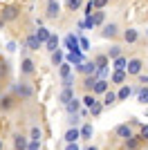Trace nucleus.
<instances>
[{
    "label": "nucleus",
    "mask_w": 148,
    "mask_h": 150,
    "mask_svg": "<svg viewBox=\"0 0 148 150\" xmlns=\"http://www.w3.org/2000/svg\"><path fill=\"white\" fill-rule=\"evenodd\" d=\"M94 92H108V81H97V85H94Z\"/></svg>",
    "instance_id": "nucleus-15"
},
{
    "label": "nucleus",
    "mask_w": 148,
    "mask_h": 150,
    "mask_svg": "<svg viewBox=\"0 0 148 150\" xmlns=\"http://www.w3.org/2000/svg\"><path fill=\"white\" fill-rule=\"evenodd\" d=\"M81 5V0H70V9H76Z\"/></svg>",
    "instance_id": "nucleus-36"
},
{
    "label": "nucleus",
    "mask_w": 148,
    "mask_h": 150,
    "mask_svg": "<svg viewBox=\"0 0 148 150\" xmlns=\"http://www.w3.org/2000/svg\"><path fill=\"white\" fill-rule=\"evenodd\" d=\"M27 47H29V50H38V47H41V40H38L36 36H29L27 38Z\"/></svg>",
    "instance_id": "nucleus-10"
},
{
    "label": "nucleus",
    "mask_w": 148,
    "mask_h": 150,
    "mask_svg": "<svg viewBox=\"0 0 148 150\" xmlns=\"http://www.w3.org/2000/svg\"><path fill=\"white\" fill-rule=\"evenodd\" d=\"M65 45H68V50L70 52H74V54H76V52L81 50L79 45H81V40L76 36H74V34H70V36H65Z\"/></svg>",
    "instance_id": "nucleus-1"
},
{
    "label": "nucleus",
    "mask_w": 148,
    "mask_h": 150,
    "mask_svg": "<svg viewBox=\"0 0 148 150\" xmlns=\"http://www.w3.org/2000/svg\"><path fill=\"white\" fill-rule=\"evenodd\" d=\"M130 94H132V90H130V88H121V90H119V94H117V99H128Z\"/></svg>",
    "instance_id": "nucleus-18"
},
{
    "label": "nucleus",
    "mask_w": 148,
    "mask_h": 150,
    "mask_svg": "<svg viewBox=\"0 0 148 150\" xmlns=\"http://www.w3.org/2000/svg\"><path fill=\"white\" fill-rule=\"evenodd\" d=\"M90 137H92V125L85 123L83 128H81V139H90Z\"/></svg>",
    "instance_id": "nucleus-8"
},
{
    "label": "nucleus",
    "mask_w": 148,
    "mask_h": 150,
    "mask_svg": "<svg viewBox=\"0 0 148 150\" xmlns=\"http://www.w3.org/2000/svg\"><path fill=\"white\" fill-rule=\"evenodd\" d=\"M11 18H16V9H14V7H9V9L5 11V20H11Z\"/></svg>",
    "instance_id": "nucleus-27"
},
{
    "label": "nucleus",
    "mask_w": 148,
    "mask_h": 150,
    "mask_svg": "<svg viewBox=\"0 0 148 150\" xmlns=\"http://www.w3.org/2000/svg\"><path fill=\"white\" fill-rule=\"evenodd\" d=\"M72 99H74V96H72V88H65V90L61 92V103H65V105H68Z\"/></svg>",
    "instance_id": "nucleus-7"
},
{
    "label": "nucleus",
    "mask_w": 148,
    "mask_h": 150,
    "mask_svg": "<svg viewBox=\"0 0 148 150\" xmlns=\"http://www.w3.org/2000/svg\"><path fill=\"white\" fill-rule=\"evenodd\" d=\"M36 38H38V40H41V43H47L49 38H52V34H49L47 29H43V27H41V29L36 31Z\"/></svg>",
    "instance_id": "nucleus-6"
},
{
    "label": "nucleus",
    "mask_w": 148,
    "mask_h": 150,
    "mask_svg": "<svg viewBox=\"0 0 148 150\" xmlns=\"http://www.w3.org/2000/svg\"><path fill=\"white\" fill-rule=\"evenodd\" d=\"M139 103H148V88L139 90Z\"/></svg>",
    "instance_id": "nucleus-19"
},
{
    "label": "nucleus",
    "mask_w": 148,
    "mask_h": 150,
    "mask_svg": "<svg viewBox=\"0 0 148 150\" xmlns=\"http://www.w3.org/2000/svg\"><path fill=\"white\" fill-rule=\"evenodd\" d=\"M115 34H117V27H115V25H108L103 29V36H115Z\"/></svg>",
    "instance_id": "nucleus-20"
},
{
    "label": "nucleus",
    "mask_w": 148,
    "mask_h": 150,
    "mask_svg": "<svg viewBox=\"0 0 148 150\" xmlns=\"http://www.w3.org/2000/svg\"><path fill=\"white\" fill-rule=\"evenodd\" d=\"M52 63H54V65L63 63V54H61V52H54V54H52Z\"/></svg>",
    "instance_id": "nucleus-22"
},
{
    "label": "nucleus",
    "mask_w": 148,
    "mask_h": 150,
    "mask_svg": "<svg viewBox=\"0 0 148 150\" xmlns=\"http://www.w3.org/2000/svg\"><path fill=\"white\" fill-rule=\"evenodd\" d=\"M108 76V67H99V81H105Z\"/></svg>",
    "instance_id": "nucleus-30"
},
{
    "label": "nucleus",
    "mask_w": 148,
    "mask_h": 150,
    "mask_svg": "<svg viewBox=\"0 0 148 150\" xmlns=\"http://www.w3.org/2000/svg\"><path fill=\"white\" fill-rule=\"evenodd\" d=\"M83 103H85L88 108H92L94 103H97V101H94V96H92V94H88V96H83Z\"/></svg>",
    "instance_id": "nucleus-25"
},
{
    "label": "nucleus",
    "mask_w": 148,
    "mask_h": 150,
    "mask_svg": "<svg viewBox=\"0 0 148 150\" xmlns=\"http://www.w3.org/2000/svg\"><path fill=\"white\" fill-rule=\"evenodd\" d=\"M115 101H117V94H115V92H105V99H103L105 105H112Z\"/></svg>",
    "instance_id": "nucleus-16"
},
{
    "label": "nucleus",
    "mask_w": 148,
    "mask_h": 150,
    "mask_svg": "<svg viewBox=\"0 0 148 150\" xmlns=\"http://www.w3.org/2000/svg\"><path fill=\"white\" fill-rule=\"evenodd\" d=\"M63 85H65V88H72V85H74V76L72 74L65 76V79H63Z\"/></svg>",
    "instance_id": "nucleus-29"
},
{
    "label": "nucleus",
    "mask_w": 148,
    "mask_h": 150,
    "mask_svg": "<svg viewBox=\"0 0 148 150\" xmlns=\"http://www.w3.org/2000/svg\"><path fill=\"white\" fill-rule=\"evenodd\" d=\"M31 139H34V141H41V130H38V128L31 130Z\"/></svg>",
    "instance_id": "nucleus-31"
},
{
    "label": "nucleus",
    "mask_w": 148,
    "mask_h": 150,
    "mask_svg": "<svg viewBox=\"0 0 148 150\" xmlns=\"http://www.w3.org/2000/svg\"><path fill=\"white\" fill-rule=\"evenodd\" d=\"M126 40H128V43L137 40V31H135V29H128V31H126Z\"/></svg>",
    "instance_id": "nucleus-21"
},
{
    "label": "nucleus",
    "mask_w": 148,
    "mask_h": 150,
    "mask_svg": "<svg viewBox=\"0 0 148 150\" xmlns=\"http://www.w3.org/2000/svg\"><path fill=\"white\" fill-rule=\"evenodd\" d=\"M128 148H137V141H135V139H128Z\"/></svg>",
    "instance_id": "nucleus-40"
},
{
    "label": "nucleus",
    "mask_w": 148,
    "mask_h": 150,
    "mask_svg": "<svg viewBox=\"0 0 148 150\" xmlns=\"http://www.w3.org/2000/svg\"><path fill=\"white\" fill-rule=\"evenodd\" d=\"M90 18H92V23H94V25H99V23H103V13H101V11H97L94 16H90Z\"/></svg>",
    "instance_id": "nucleus-26"
},
{
    "label": "nucleus",
    "mask_w": 148,
    "mask_h": 150,
    "mask_svg": "<svg viewBox=\"0 0 148 150\" xmlns=\"http://www.w3.org/2000/svg\"><path fill=\"white\" fill-rule=\"evenodd\" d=\"M112 81L115 83H123L126 81V72H123V69H117V72L112 74Z\"/></svg>",
    "instance_id": "nucleus-11"
},
{
    "label": "nucleus",
    "mask_w": 148,
    "mask_h": 150,
    "mask_svg": "<svg viewBox=\"0 0 148 150\" xmlns=\"http://www.w3.org/2000/svg\"><path fill=\"white\" fill-rule=\"evenodd\" d=\"M94 69H97V63H88V61H83L79 65V72H83V74H92Z\"/></svg>",
    "instance_id": "nucleus-3"
},
{
    "label": "nucleus",
    "mask_w": 148,
    "mask_h": 150,
    "mask_svg": "<svg viewBox=\"0 0 148 150\" xmlns=\"http://www.w3.org/2000/svg\"><path fill=\"white\" fill-rule=\"evenodd\" d=\"M56 45H58V38H56V36H52V38L47 40V50L52 52V54H54V52H58V50H56Z\"/></svg>",
    "instance_id": "nucleus-14"
},
{
    "label": "nucleus",
    "mask_w": 148,
    "mask_h": 150,
    "mask_svg": "<svg viewBox=\"0 0 148 150\" xmlns=\"http://www.w3.org/2000/svg\"><path fill=\"white\" fill-rule=\"evenodd\" d=\"M115 67H117V69H126V67H128V61H126V58H121V56H119L117 61H115Z\"/></svg>",
    "instance_id": "nucleus-17"
},
{
    "label": "nucleus",
    "mask_w": 148,
    "mask_h": 150,
    "mask_svg": "<svg viewBox=\"0 0 148 150\" xmlns=\"http://www.w3.org/2000/svg\"><path fill=\"white\" fill-rule=\"evenodd\" d=\"M0 150H2V141H0Z\"/></svg>",
    "instance_id": "nucleus-44"
},
{
    "label": "nucleus",
    "mask_w": 148,
    "mask_h": 150,
    "mask_svg": "<svg viewBox=\"0 0 148 150\" xmlns=\"http://www.w3.org/2000/svg\"><path fill=\"white\" fill-rule=\"evenodd\" d=\"M90 47V43H88V38H81V50H88Z\"/></svg>",
    "instance_id": "nucleus-35"
},
{
    "label": "nucleus",
    "mask_w": 148,
    "mask_h": 150,
    "mask_svg": "<svg viewBox=\"0 0 148 150\" xmlns=\"http://www.w3.org/2000/svg\"><path fill=\"white\" fill-rule=\"evenodd\" d=\"M142 139H148V125H144V128H142Z\"/></svg>",
    "instance_id": "nucleus-39"
},
{
    "label": "nucleus",
    "mask_w": 148,
    "mask_h": 150,
    "mask_svg": "<svg viewBox=\"0 0 148 150\" xmlns=\"http://www.w3.org/2000/svg\"><path fill=\"white\" fill-rule=\"evenodd\" d=\"M117 134H119V137H123V139H130V128H128V125H119Z\"/></svg>",
    "instance_id": "nucleus-12"
},
{
    "label": "nucleus",
    "mask_w": 148,
    "mask_h": 150,
    "mask_svg": "<svg viewBox=\"0 0 148 150\" xmlns=\"http://www.w3.org/2000/svg\"><path fill=\"white\" fill-rule=\"evenodd\" d=\"M88 150H97V148H94V146H90V148H88Z\"/></svg>",
    "instance_id": "nucleus-43"
},
{
    "label": "nucleus",
    "mask_w": 148,
    "mask_h": 150,
    "mask_svg": "<svg viewBox=\"0 0 148 150\" xmlns=\"http://www.w3.org/2000/svg\"><path fill=\"white\" fill-rule=\"evenodd\" d=\"M81 137V132L76 130V128H72V130H68L65 132V141H68V144H76V139Z\"/></svg>",
    "instance_id": "nucleus-4"
},
{
    "label": "nucleus",
    "mask_w": 148,
    "mask_h": 150,
    "mask_svg": "<svg viewBox=\"0 0 148 150\" xmlns=\"http://www.w3.org/2000/svg\"><path fill=\"white\" fill-rule=\"evenodd\" d=\"M68 112L70 114H76V112H79V101H76V99H72L68 103Z\"/></svg>",
    "instance_id": "nucleus-13"
},
{
    "label": "nucleus",
    "mask_w": 148,
    "mask_h": 150,
    "mask_svg": "<svg viewBox=\"0 0 148 150\" xmlns=\"http://www.w3.org/2000/svg\"><path fill=\"white\" fill-rule=\"evenodd\" d=\"M41 148V141H31L29 146H27V150H38Z\"/></svg>",
    "instance_id": "nucleus-32"
},
{
    "label": "nucleus",
    "mask_w": 148,
    "mask_h": 150,
    "mask_svg": "<svg viewBox=\"0 0 148 150\" xmlns=\"http://www.w3.org/2000/svg\"><path fill=\"white\" fill-rule=\"evenodd\" d=\"M16 148H18V150L27 148V141H25V137H16Z\"/></svg>",
    "instance_id": "nucleus-24"
},
{
    "label": "nucleus",
    "mask_w": 148,
    "mask_h": 150,
    "mask_svg": "<svg viewBox=\"0 0 148 150\" xmlns=\"http://www.w3.org/2000/svg\"><path fill=\"white\" fill-rule=\"evenodd\" d=\"M110 56L117 61V58H119V47H112V50H110Z\"/></svg>",
    "instance_id": "nucleus-33"
},
{
    "label": "nucleus",
    "mask_w": 148,
    "mask_h": 150,
    "mask_svg": "<svg viewBox=\"0 0 148 150\" xmlns=\"http://www.w3.org/2000/svg\"><path fill=\"white\" fill-rule=\"evenodd\" d=\"M20 94H25V96H29V88H18Z\"/></svg>",
    "instance_id": "nucleus-41"
},
{
    "label": "nucleus",
    "mask_w": 148,
    "mask_h": 150,
    "mask_svg": "<svg viewBox=\"0 0 148 150\" xmlns=\"http://www.w3.org/2000/svg\"><path fill=\"white\" fill-rule=\"evenodd\" d=\"M65 150H79V146H76V144H68V148H65Z\"/></svg>",
    "instance_id": "nucleus-42"
},
{
    "label": "nucleus",
    "mask_w": 148,
    "mask_h": 150,
    "mask_svg": "<svg viewBox=\"0 0 148 150\" xmlns=\"http://www.w3.org/2000/svg\"><path fill=\"white\" fill-rule=\"evenodd\" d=\"M97 65H99V67H105V56H101V58H97Z\"/></svg>",
    "instance_id": "nucleus-38"
},
{
    "label": "nucleus",
    "mask_w": 148,
    "mask_h": 150,
    "mask_svg": "<svg viewBox=\"0 0 148 150\" xmlns=\"http://www.w3.org/2000/svg\"><path fill=\"white\" fill-rule=\"evenodd\" d=\"M105 2H108V0H92V5H94V7H103Z\"/></svg>",
    "instance_id": "nucleus-37"
},
{
    "label": "nucleus",
    "mask_w": 148,
    "mask_h": 150,
    "mask_svg": "<svg viewBox=\"0 0 148 150\" xmlns=\"http://www.w3.org/2000/svg\"><path fill=\"white\" fill-rule=\"evenodd\" d=\"M61 76H70V63H61Z\"/></svg>",
    "instance_id": "nucleus-23"
},
{
    "label": "nucleus",
    "mask_w": 148,
    "mask_h": 150,
    "mask_svg": "<svg viewBox=\"0 0 148 150\" xmlns=\"http://www.w3.org/2000/svg\"><path fill=\"white\" fill-rule=\"evenodd\" d=\"M128 72L130 74H139V72H142V61H139V58L128 61Z\"/></svg>",
    "instance_id": "nucleus-2"
},
{
    "label": "nucleus",
    "mask_w": 148,
    "mask_h": 150,
    "mask_svg": "<svg viewBox=\"0 0 148 150\" xmlns=\"http://www.w3.org/2000/svg\"><path fill=\"white\" fill-rule=\"evenodd\" d=\"M47 16H49V18H56V16H58V2H56V0H49V5H47Z\"/></svg>",
    "instance_id": "nucleus-5"
},
{
    "label": "nucleus",
    "mask_w": 148,
    "mask_h": 150,
    "mask_svg": "<svg viewBox=\"0 0 148 150\" xmlns=\"http://www.w3.org/2000/svg\"><path fill=\"white\" fill-rule=\"evenodd\" d=\"M90 112H92V114H99V112H101V105H99V103H94V105L90 108Z\"/></svg>",
    "instance_id": "nucleus-34"
},
{
    "label": "nucleus",
    "mask_w": 148,
    "mask_h": 150,
    "mask_svg": "<svg viewBox=\"0 0 148 150\" xmlns=\"http://www.w3.org/2000/svg\"><path fill=\"white\" fill-rule=\"evenodd\" d=\"M31 69H34V63H31L29 58H27V61H23V72H31Z\"/></svg>",
    "instance_id": "nucleus-28"
},
{
    "label": "nucleus",
    "mask_w": 148,
    "mask_h": 150,
    "mask_svg": "<svg viewBox=\"0 0 148 150\" xmlns=\"http://www.w3.org/2000/svg\"><path fill=\"white\" fill-rule=\"evenodd\" d=\"M68 63H76V65H81V63H83V58H81L79 52H76V54H74V52H70V54H68Z\"/></svg>",
    "instance_id": "nucleus-9"
}]
</instances>
